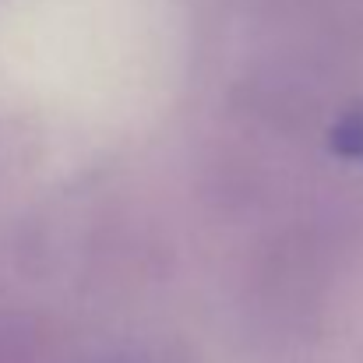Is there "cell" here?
Segmentation results:
<instances>
[{
  "label": "cell",
  "instance_id": "obj_1",
  "mask_svg": "<svg viewBox=\"0 0 363 363\" xmlns=\"http://www.w3.org/2000/svg\"><path fill=\"white\" fill-rule=\"evenodd\" d=\"M332 145L346 159H363V110L346 113L332 130Z\"/></svg>",
  "mask_w": 363,
  "mask_h": 363
}]
</instances>
